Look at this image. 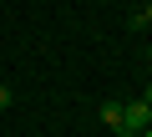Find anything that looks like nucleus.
Masks as SVG:
<instances>
[{
    "mask_svg": "<svg viewBox=\"0 0 152 137\" xmlns=\"http://www.w3.org/2000/svg\"><path fill=\"white\" fill-rule=\"evenodd\" d=\"M5 107H10V86L0 81V112H5Z\"/></svg>",
    "mask_w": 152,
    "mask_h": 137,
    "instance_id": "4",
    "label": "nucleus"
},
{
    "mask_svg": "<svg viewBox=\"0 0 152 137\" xmlns=\"http://www.w3.org/2000/svg\"><path fill=\"white\" fill-rule=\"evenodd\" d=\"M132 31H152V0H147L142 10H132Z\"/></svg>",
    "mask_w": 152,
    "mask_h": 137,
    "instance_id": "3",
    "label": "nucleus"
},
{
    "mask_svg": "<svg viewBox=\"0 0 152 137\" xmlns=\"http://www.w3.org/2000/svg\"><path fill=\"white\" fill-rule=\"evenodd\" d=\"M137 137H152V127H147V132H137Z\"/></svg>",
    "mask_w": 152,
    "mask_h": 137,
    "instance_id": "6",
    "label": "nucleus"
},
{
    "mask_svg": "<svg viewBox=\"0 0 152 137\" xmlns=\"http://www.w3.org/2000/svg\"><path fill=\"white\" fill-rule=\"evenodd\" d=\"M96 117H102V122L117 132V127H122V102H102V112H96Z\"/></svg>",
    "mask_w": 152,
    "mask_h": 137,
    "instance_id": "2",
    "label": "nucleus"
},
{
    "mask_svg": "<svg viewBox=\"0 0 152 137\" xmlns=\"http://www.w3.org/2000/svg\"><path fill=\"white\" fill-rule=\"evenodd\" d=\"M147 61H152V51H147Z\"/></svg>",
    "mask_w": 152,
    "mask_h": 137,
    "instance_id": "7",
    "label": "nucleus"
},
{
    "mask_svg": "<svg viewBox=\"0 0 152 137\" xmlns=\"http://www.w3.org/2000/svg\"><path fill=\"white\" fill-rule=\"evenodd\" d=\"M142 102H147V107H152V86H147V92H142Z\"/></svg>",
    "mask_w": 152,
    "mask_h": 137,
    "instance_id": "5",
    "label": "nucleus"
},
{
    "mask_svg": "<svg viewBox=\"0 0 152 137\" xmlns=\"http://www.w3.org/2000/svg\"><path fill=\"white\" fill-rule=\"evenodd\" d=\"M147 127H152V107H147L142 97H137V102H122V127H117V132L132 137V132H147Z\"/></svg>",
    "mask_w": 152,
    "mask_h": 137,
    "instance_id": "1",
    "label": "nucleus"
}]
</instances>
